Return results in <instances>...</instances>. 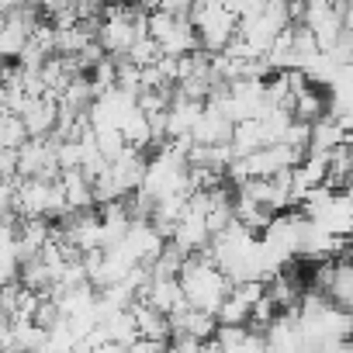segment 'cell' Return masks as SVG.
Returning a JSON list of instances; mask_svg holds the SVG:
<instances>
[{"instance_id":"cell-1","label":"cell","mask_w":353,"mask_h":353,"mask_svg":"<svg viewBox=\"0 0 353 353\" xmlns=\"http://www.w3.org/2000/svg\"><path fill=\"white\" fill-rule=\"evenodd\" d=\"M232 132H236V121L219 104L208 101L205 104V114L194 125V142L198 145H232Z\"/></svg>"},{"instance_id":"cell-6","label":"cell","mask_w":353,"mask_h":353,"mask_svg":"<svg viewBox=\"0 0 353 353\" xmlns=\"http://www.w3.org/2000/svg\"><path fill=\"white\" fill-rule=\"evenodd\" d=\"M28 139L32 135H28V125L21 121V114L4 111V121H0V145L4 149H21Z\"/></svg>"},{"instance_id":"cell-7","label":"cell","mask_w":353,"mask_h":353,"mask_svg":"<svg viewBox=\"0 0 353 353\" xmlns=\"http://www.w3.org/2000/svg\"><path fill=\"white\" fill-rule=\"evenodd\" d=\"M163 56H166V52H163V46H159L152 35L139 39V42L132 46V52H128V59H132L135 66H142V70H145V66H152V63H159Z\"/></svg>"},{"instance_id":"cell-3","label":"cell","mask_w":353,"mask_h":353,"mask_svg":"<svg viewBox=\"0 0 353 353\" xmlns=\"http://www.w3.org/2000/svg\"><path fill=\"white\" fill-rule=\"evenodd\" d=\"M346 142H350L346 125H343L336 114H325V118H319V121L312 125V142H308V152H315V156H329L332 149H339V145H346Z\"/></svg>"},{"instance_id":"cell-2","label":"cell","mask_w":353,"mask_h":353,"mask_svg":"<svg viewBox=\"0 0 353 353\" xmlns=\"http://www.w3.org/2000/svg\"><path fill=\"white\" fill-rule=\"evenodd\" d=\"M63 194H66V205H70V215L73 212H94L97 208V198H94V181L83 173V170H63Z\"/></svg>"},{"instance_id":"cell-4","label":"cell","mask_w":353,"mask_h":353,"mask_svg":"<svg viewBox=\"0 0 353 353\" xmlns=\"http://www.w3.org/2000/svg\"><path fill=\"white\" fill-rule=\"evenodd\" d=\"M267 145H274V139H270V128H267L263 118H253V121H239L236 125V132H232L236 156H250V152H260Z\"/></svg>"},{"instance_id":"cell-9","label":"cell","mask_w":353,"mask_h":353,"mask_svg":"<svg viewBox=\"0 0 353 353\" xmlns=\"http://www.w3.org/2000/svg\"><path fill=\"white\" fill-rule=\"evenodd\" d=\"M104 8H111V4H128V0H101Z\"/></svg>"},{"instance_id":"cell-8","label":"cell","mask_w":353,"mask_h":353,"mask_svg":"<svg viewBox=\"0 0 353 353\" xmlns=\"http://www.w3.org/2000/svg\"><path fill=\"white\" fill-rule=\"evenodd\" d=\"M198 353H222V343H219V339H208V343H201Z\"/></svg>"},{"instance_id":"cell-5","label":"cell","mask_w":353,"mask_h":353,"mask_svg":"<svg viewBox=\"0 0 353 353\" xmlns=\"http://www.w3.org/2000/svg\"><path fill=\"white\" fill-rule=\"evenodd\" d=\"M152 308H159L163 315H173L176 308H184L188 298H184V288H181V277H166V281H156L149 284V291L142 294Z\"/></svg>"}]
</instances>
